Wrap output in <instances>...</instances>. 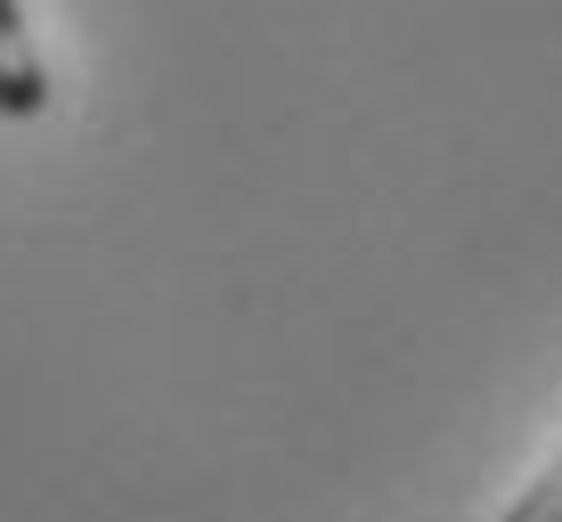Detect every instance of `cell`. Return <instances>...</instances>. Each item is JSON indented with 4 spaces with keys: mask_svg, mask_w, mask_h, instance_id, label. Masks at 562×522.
<instances>
[{
    "mask_svg": "<svg viewBox=\"0 0 562 522\" xmlns=\"http://www.w3.org/2000/svg\"><path fill=\"white\" fill-rule=\"evenodd\" d=\"M49 107V66L33 42L25 0H0V123H33Z\"/></svg>",
    "mask_w": 562,
    "mask_h": 522,
    "instance_id": "obj_1",
    "label": "cell"
},
{
    "mask_svg": "<svg viewBox=\"0 0 562 522\" xmlns=\"http://www.w3.org/2000/svg\"><path fill=\"white\" fill-rule=\"evenodd\" d=\"M497 522H562V449H554V466H547V474H538V481H530V490H521V498H514V507H506V514H497Z\"/></svg>",
    "mask_w": 562,
    "mask_h": 522,
    "instance_id": "obj_2",
    "label": "cell"
}]
</instances>
